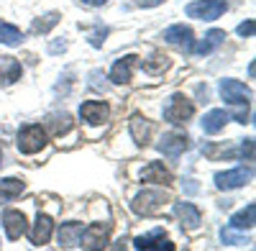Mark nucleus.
<instances>
[{"label": "nucleus", "mask_w": 256, "mask_h": 251, "mask_svg": "<svg viewBox=\"0 0 256 251\" xmlns=\"http://www.w3.org/2000/svg\"><path fill=\"white\" fill-rule=\"evenodd\" d=\"M49 141V134L46 128H41V126H26V128H20L18 134V152L20 154H36L46 146Z\"/></svg>", "instance_id": "1"}, {"label": "nucleus", "mask_w": 256, "mask_h": 251, "mask_svg": "<svg viewBox=\"0 0 256 251\" xmlns=\"http://www.w3.org/2000/svg\"><path fill=\"white\" fill-rule=\"evenodd\" d=\"M192 116H195V106H192V100L184 98L182 92L172 95L166 102V108H164V118L169 123H174V126H184Z\"/></svg>", "instance_id": "2"}, {"label": "nucleus", "mask_w": 256, "mask_h": 251, "mask_svg": "<svg viewBox=\"0 0 256 251\" xmlns=\"http://www.w3.org/2000/svg\"><path fill=\"white\" fill-rule=\"evenodd\" d=\"M164 202H169V195L164 190H144L141 195L134 198L131 208H134V213H138V216H154V213H159L164 208Z\"/></svg>", "instance_id": "3"}, {"label": "nucleus", "mask_w": 256, "mask_h": 251, "mask_svg": "<svg viewBox=\"0 0 256 251\" xmlns=\"http://www.w3.org/2000/svg\"><path fill=\"white\" fill-rule=\"evenodd\" d=\"M226 3L223 0H198V3H190L184 8V13L190 18H198V20H216L226 13Z\"/></svg>", "instance_id": "4"}, {"label": "nucleus", "mask_w": 256, "mask_h": 251, "mask_svg": "<svg viewBox=\"0 0 256 251\" xmlns=\"http://www.w3.org/2000/svg\"><path fill=\"white\" fill-rule=\"evenodd\" d=\"M220 98L228 106H248L251 90L238 80H220Z\"/></svg>", "instance_id": "5"}, {"label": "nucleus", "mask_w": 256, "mask_h": 251, "mask_svg": "<svg viewBox=\"0 0 256 251\" xmlns=\"http://www.w3.org/2000/svg\"><path fill=\"white\" fill-rule=\"evenodd\" d=\"M108 234H110V223H92L88 228H82L80 246L82 248H102L108 244Z\"/></svg>", "instance_id": "6"}, {"label": "nucleus", "mask_w": 256, "mask_h": 251, "mask_svg": "<svg viewBox=\"0 0 256 251\" xmlns=\"http://www.w3.org/2000/svg\"><path fill=\"white\" fill-rule=\"evenodd\" d=\"M110 116V108H108V102H100V100H88V102H82L80 106V118L84 123H90V126H100L105 123Z\"/></svg>", "instance_id": "7"}, {"label": "nucleus", "mask_w": 256, "mask_h": 251, "mask_svg": "<svg viewBox=\"0 0 256 251\" xmlns=\"http://www.w3.org/2000/svg\"><path fill=\"white\" fill-rule=\"evenodd\" d=\"M248 180H251V170L238 166V170L218 172L216 174V187H218V190H236V187H244Z\"/></svg>", "instance_id": "8"}, {"label": "nucleus", "mask_w": 256, "mask_h": 251, "mask_svg": "<svg viewBox=\"0 0 256 251\" xmlns=\"http://www.w3.org/2000/svg\"><path fill=\"white\" fill-rule=\"evenodd\" d=\"M156 146H159V152H162L164 156L177 159V156L187 149V146H190V138H187L184 134H164Z\"/></svg>", "instance_id": "9"}, {"label": "nucleus", "mask_w": 256, "mask_h": 251, "mask_svg": "<svg viewBox=\"0 0 256 251\" xmlns=\"http://www.w3.org/2000/svg\"><path fill=\"white\" fill-rule=\"evenodd\" d=\"M141 180H144V182H154V184H164V187H169V184L174 182L172 172H169L162 162H152L148 166H144Z\"/></svg>", "instance_id": "10"}, {"label": "nucleus", "mask_w": 256, "mask_h": 251, "mask_svg": "<svg viewBox=\"0 0 256 251\" xmlns=\"http://www.w3.org/2000/svg\"><path fill=\"white\" fill-rule=\"evenodd\" d=\"M3 226H6V234L10 241L20 238L26 234V216L20 210H6L3 213Z\"/></svg>", "instance_id": "11"}, {"label": "nucleus", "mask_w": 256, "mask_h": 251, "mask_svg": "<svg viewBox=\"0 0 256 251\" xmlns=\"http://www.w3.org/2000/svg\"><path fill=\"white\" fill-rule=\"evenodd\" d=\"M192 28L184 26V24H177V26H169L164 31V41H169V44H177V46H184L187 52H192Z\"/></svg>", "instance_id": "12"}, {"label": "nucleus", "mask_w": 256, "mask_h": 251, "mask_svg": "<svg viewBox=\"0 0 256 251\" xmlns=\"http://www.w3.org/2000/svg\"><path fill=\"white\" fill-rule=\"evenodd\" d=\"M136 59H138V56H134V54L118 59L116 64H113V70H110V82H116V85H126V82L131 80V74H134Z\"/></svg>", "instance_id": "13"}, {"label": "nucleus", "mask_w": 256, "mask_h": 251, "mask_svg": "<svg viewBox=\"0 0 256 251\" xmlns=\"http://www.w3.org/2000/svg\"><path fill=\"white\" fill-rule=\"evenodd\" d=\"M174 213L180 216V220H182V226L184 228H190V231H195V228H200V223H202V216H200V210L192 202H177L174 205Z\"/></svg>", "instance_id": "14"}, {"label": "nucleus", "mask_w": 256, "mask_h": 251, "mask_svg": "<svg viewBox=\"0 0 256 251\" xmlns=\"http://www.w3.org/2000/svg\"><path fill=\"white\" fill-rule=\"evenodd\" d=\"M52 231H54L52 218H49V216H38L36 223H34V228H31V234H28V238H31V244H36V246H44V244L52 238Z\"/></svg>", "instance_id": "15"}, {"label": "nucleus", "mask_w": 256, "mask_h": 251, "mask_svg": "<svg viewBox=\"0 0 256 251\" xmlns=\"http://www.w3.org/2000/svg\"><path fill=\"white\" fill-rule=\"evenodd\" d=\"M131 136H134V141L138 144V146H146L148 144V138H152V123H148L144 116H134L131 118Z\"/></svg>", "instance_id": "16"}, {"label": "nucleus", "mask_w": 256, "mask_h": 251, "mask_svg": "<svg viewBox=\"0 0 256 251\" xmlns=\"http://www.w3.org/2000/svg\"><path fill=\"white\" fill-rule=\"evenodd\" d=\"M80 236H82V223H64L59 228V244L64 248L80 246Z\"/></svg>", "instance_id": "17"}, {"label": "nucleus", "mask_w": 256, "mask_h": 251, "mask_svg": "<svg viewBox=\"0 0 256 251\" xmlns=\"http://www.w3.org/2000/svg\"><path fill=\"white\" fill-rule=\"evenodd\" d=\"M136 248H174V244L169 241L162 231H154V234H148V236H138L134 241Z\"/></svg>", "instance_id": "18"}, {"label": "nucleus", "mask_w": 256, "mask_h": 251, "mask_svg": "<svg viewBox=\"0 0 256 251\" xmlns=\"http://www.w3.org/2000/svg\"><path fill=\"white\" fill-rule=\"evenodd\" d=\"M18 77H20L18 59H13V56H0V82H3V85H10V82H16Z\"/></svg>", "instance_id": "19"}, {"label": "nucleus", "mask_w": 256, "mask_h": 251, "mask_svg": "<svg viewBox=\"0 0 256 251\" xmlns=\"http://www.w3.org/2000/svg\"><path fill=\"white\" fill-rule=\"evenodd\" d=\"M226 123H228V113L226 110H210L202 118V131L205 134H218V131L226 128Z\"/></svg>", "instance_id": "20"}, {"label": "nucleus", "mask_w": 256, "mask_h": 251, "mask_svg": "<svg viewBox=\"0 0 256 251\" xmlns=\"http://www.w3.org/2000/svg\"><path fill=\"white\" fill-rule=\"evenodd\" d=\"M24 190H26V182H20V180H16V177L3 180V182H0V202H10V200H16Z\"/></svg>", "instance_id": "21"}, {"label": "nucleus", "mask_w": 256, "mask_h": 251, "mask_svg": "<svg viewBox=\"0 0 256 251\" xmlns=\"http://www.w3.org/2000/svg\"><path fill=\"white\" fill-rule=\"evenodd\" d=\"M223 38H226V34L223 31H218V28H212L198 46H192V52L195 54H200V56H205V54H210L212 49H218L220 44H223Z\"/></svg>", "instance_id": "22"}, {"label": "nucleus", "mask_w": 256, "mask_h": 251, "mask_svg": "<svg viewBox=\"0 0 256 251\" xmlns=\"http://www.w3.org/2000/svg\"><path fill=\"white\" fill-rule=\"evenodd\" d=\"M254 223H256V205L254 202L230 218V228H238V231H248V228H254Z\"/></svg>", "instance_id": "23"}, {"label": "nucleus", "mask_w": 256, "mask_h": 251, "mask_svg": "<svg viewBox=\"0 0 256 251\" xmlns=\"http://www.w3.org/2000/svg\"><path fill=\"white\" fill-rule=\"evenodd\" d=\"M20 41H24V34H20L16 26L6 24V20H0V44H6V46H18Z\"/></svg>", "instance_id": "24"}, {"label": "nucleus", "mask_w": 256, "mask_h": 251, "mask_svg": "<svg viewBox=\"0 0 256 251\" xmlns=\"http://www.w3.org/2000/svg\"><path fill=\"white\" fill-rule=\"evenodd\" d=\"M56 24H59V13H49V16H44V18H36L34 26H31V31H34V34H49Z\"/></svg>", "instance_id": "25"}, {"label": "nucleus", "mask_w": 256, "mask_h": 251, "mask_svg": "<svg viewBox=\"0 0 256 251\" xmlns=\"http://www.w3.org/2000/svg\"><path fill=\"white\" fill-rule=\"evenodd\" d=\"M49 128H52V134H54V136H62L64 131H70V128H72V118H70L67 113H62V116H52V118H49Z\"/></svg>", "instance_id": "26"}, {"label": "nucleus", "mask_w": 256, "mask_h": 251, "mask_svg": "<svg viewBox=\"0 0 256 251\" xmlns=\"http://www.w3.org/2000/svg\"><path fill=\"white\" fill-rule=\"evenodd\" d=\"M166 67H169V56H162V54H154L152 59L144 62V70L152 72V74H162Z\"/></svg>", "instance_id": "27"}, {"label": "nucleus", "mask_w": 256, "mask_h": 251, "mask_svg": "<svg viewBox=\"0 0 256 251\" xmlns=\"http://www.w3.org/2000/svg\"><path fill=\"white\" fill-rule=\"evenodd\" d=\"M105 36H108V28H98V31H92V36H90V44H92V46H102Z\"/></svg>", "instance_id": "28"}, {"label": "nucleus", "mask_w": 256, "mask_h": 251, "mask_svg": "<svg viewBox=\"0 0 256 251\" xmlns=\"http://www.w3.org/2000/svg\"><path fill=\"white\" fill-rule=\"evenodd\" d=\"M220 236H223V241H226V244H233V246H236V244H244V238H241V236H233L230 231H223Z\"/></svg>", "instance_id": "29"}, {"label": "nucleus", "mask_w": 256, "mask_h": 251, "mask_svg": "<svg viewBox=\"0 0 256 251\" xmlns=\"http://www.w3.org/2000/svg\"><path fill=\"white\" fill-rule=\"evenodd\" d=\"M251 34H254V20H246L238 26V36H251Z\"/></svg>", "instance_id": "30"}, {"label": "nucleus", "mask_w": 256, "mask_h": 251, "mask_svg": "<svg viewBox=\"0 0 256 251\" xmlns=\"http://www.w3.org/2000/svg\"><path fill=\"white\" fill-rule=\"evenodd\" d=\"M164 0H138V6L141 8H156V6H162Z\"/></svg>", "instance_id": "31"}, {"label": "nucleus", "mask_w": 256, "mask_h": 251, "mask_svg": "<svg viewBox=\"0 0 256 251\" xmlns=\"http://www.w3.org/2000/svg\"><path fill=\"white\" fill-rule=\"evenodd\" d=\"M82 3H88V6H102L105 0H82Z\"/></svg>", "instance_id": "32"}, {"label": "nucleus", "mask_w": 256, "mask_h": 251, "mask_svg": "<svg viewBox=\"0 0 256 251\" xmlns=\"http://www.w3.org/2000/svg\"><path fill=\"white\" fill-rule=\"evenodd\" d=\"M0 164H3V152H0Z\"/></svg>", "instance_id": "33"}]
</instances>
